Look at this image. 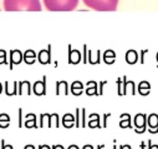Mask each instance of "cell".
<instances>
[{
    "instance_id": "obj_1",
    "label": "cell",
    "mask_w": 158,
    "mask_h": 149,
    "mask_svg": "<svg viewBox=\"0 0 158 149\" xmlns=\"http://www.w3.org/2000/svg\"><path fill=\"white\" fill-rule=\"evenodd\" d=\"M4 9L8 11H40L41 4L40 0H4Z\"/></svg>"
},
{
    "instance_id": "obj_2",
    "label": "cell",
    "mask_w": 158,
    "mask_h": 149,
    "mask_svg": "<svg viewBox=\"0 0 158 149\" xmlns=\"http://www.w3.org/2000/svg\"><path fill=\"white\" fill-rule=\"evenodd\" d=\"M44 5L50 11H70L76 9L78 0H44Z\"/></svg>"
},
{
    "instance_id": "obj_3",
    "label": "cell",
    "mask_w": 158,
    "mask_h": 149,
    "mask_svg": "<svg viewBox=\"0 0 158 149\" xmlns=\"http://www.w3.org/2000/svg\"><path fill=\"white\" fill-rule=\"evenodd\" d=\"M82 2L90 9L98 11H113L118 5V0H82Z\"/></svg>"
},
{
    "instance_id": "obj_4",
    "label": "cell",
    "mask_w": 158,
    "mask_h": 149,
    "mask_svg": "<svg viewBox=\"0 0 158 149\" xmlns=\"http://www.w3.org/2000/svg\"><path fill=\"white\" fill-rule=\"evenodd\" d=\"M23 60V54L19 50H11L10 53V68H13V64H19Z\"/></svg>"
},
{
    "instance_id": "obj_5",
    "label": "cell",
    "mask_w": 158,
    "mask_h": 149,
    "mask_svg": "<svg viewBox=\"0 0 158 149\" xmlns=\"http://www.w3.org/2000/svg\"><path fill=\"white\" fill-rule=\"evenodd\" d=\"M144 119H146L144 115H137V117H136L135 123H136V125L138 127V129L136 130L137 133H143V132L146 130V122H144Z\"/></svg>"
},
{
    "instance_id": "obj_6",
    "label": "cell",
    "mask_w": 158,
    "mask_h": 149,
    "mask_svg": "<svg viewBox=\"0 0 158 149\" xmlns=\"http://www.w3.org/2000/svg\"><path fill=\"white\" fill-rule=\"evenodd\" d=\"M45 78H44V80L43 82H37V83H35V85H34V92H35V94H37V95H43V94H45Z\"/></svg>"
},
{
    "instance_id": "obj_7",
    "label": "cell",
    "mask_w": 158,
    "mask_h": 149,
    "mask_svg": "<svg viewBox=\"0 0 158 149\" xmlns=\"http://www.w3.org/2000/svg\"><path fill=\"white\" fill-rule=\"evenodd\" d=\"M39 61L41 64H48L50 63V48L48 50H41L39 54Z\"/></svg>"
},
{
    "instance_id": "obj_8",
    "label": "cell",
    "mask_w": 158,
    "mask_h": 149,
    "mask_svg": "<svg viewBox=\"0 0 158 149\" xmlns=\"http://www.w3.org/2000/svg\"><path fill=\"white\" fill-rule=\"evenodd\" d=\"M69 61L71 64H77L80 61V53L77 50H70V54H69Z\"/></svg>"
},
{
    "instance_id": "obj_9",
    "label": "cell",
    "mask_w": 158,
    "mask_h": 149,
    "mask_svg": "<svg viewBox=\"0 0 158 149\" xmlns=\"http://www.w3.org/2000/svg\"><path fill=\"white\" fill-rule=\"evenodd\" d=\"M126 60L128 64H135L137 61V53L135 50H130L126 54Z\"/></svg>"
},
{
    "instance_id": "obj_10",
    "label": "cell",
    "mask_w": 158,
    "mask_h": 149,
    "mask_svg": "<svg viewBox=\"0 0 158 149\" xmlns=\"http://www.w3.org/2000/svg\"><path fill=\"white\" fill-rule=\"evenodd\" d=\"M24 60L27 63V64H32L35 61V53L32 50H27L25 54H24Z\"/></svg>"
},
{
    "instance_id": "obj_11",
    "label": "cell",
    "mask_w": 158,
    "mask_h": 149,
    "mask_svg": "<svg viewBox=\"0 0 158 149\" xmlns=\"http://www.w3.org/2000/svg\"><path fill=\"white\" fill-rule=\"evenodd\" d=\"M62 123H64V125H65L66 128L72 127V125H73V117H72L71 114H66V115L64 117V119H62Z\"/></svg>"
},
{
    "instance_id": "obj_12",
    "label": "cell",
    "mask_w": 158,
    "mask_h": 149,
    "mask_svg": "<svg viewBox=\"0 0 158 149\" xmlns=\"http://www.w3.org/2000/svg\"><path fill=\"white\" fill-rule=\"evenodd\" d=\"M72 93L75 95H78V94H81L82 93V84L80 82H75L72 84Z\"/></svg>"
},
{
    "instance_id": "obj_13",
    "label": "cell",
    "mask_w": 158,
    "mask_h": 149,
    "mask_svg": "<svg viewBox=\"0 0 158 149\" xmlns=\"http://www.w3.org/2000/svg\"><path fill=\"white\" fill-rule=\"evenodd\" d=\"M9 122H10V118L6 114L0 115V127L2 128H6L9 125Z\"/></svg>"
},
{
    "instance_id": "obj_14",
    "label": "cell",
    "mask_w": 158,
    "mask_h": 149,
    "mask_svg": "<svg viewBox=\"0 0 158 149\" xmlns=\"http://www.w3.org/2000/svg\"><path fill=\"white\" fill-rule=\"evenodd\" d=\"M139 93L143 94V95L148 94V93H149V84L146 83V82L141 83V84H139Z\"/></svg>"
},
{
    "instance_id": "obj_15",
    "label": "cell",
    "mask_w": 158,
    "mask_h": 149,
    "mask_svg": "<svg viewBox=\"0 0 158 149\" xmlns=\"http://www.w3.org/2000/svg\"><path fill=\"white\" fill-rule=\"evenodd\" d=\"M60 90H64V93H67V84L65 82L62 83H57V94H60Z\"/></svg>"
},
{
    "instance_id": "obj_16",
    "label": "cell",
    "mask_w": 158,
    "mask_h": 149,
    "mask_svg": "<svg viewBox=\"0 0 158 149\" xmlns=\"http://www.w3.org/2000/svg\"><path fill=\"white\" fill-rule=\"evenodd\" d=\"M2 149H14V148H13V145L5 144V140H2Z\"/></svg>"
},
{
    "instance_id": "obj_17",
    "label": "cell",
    "mask_w": 158,
    "mask_h": 149,
    "mask_svg": "<svg viewBox=\"0 0 158 149\" xmlns=\"http://www.w3.org/2000/svg\"><path fill=\"white\" fill-rule=\"evenodd\" d=\"M120 125H121L122 128H126V127H131L130 119H128V120H123V122H121V123H120Z\"/></svg>"
},
{
    "instance_id": "obj_18",
    "label": "cell",
    "mask_w": 158,
    "mask_h": 149,
    "mask_svg": "<svg viewBox=\"0 0 158 149\" xmlns=\"http://www.w3.org/2000/svg\"><path fill=\"white\" fill-rule=\"evenodd\" d=\"M26 127H29V128H30V127H36V125H35V119H34L32 122H31V120H27V122H26Z\"/></svg>"
},
{
    "instance_id": "obj_19",
    "label": "cell",
    "mask_w": 158,
    "mask_h": 149,
    "mask_svg": "<svg viewBox=\"0 0 158 149\" xmlns=\"http://www.w3.org/2000/svg\"><path fill=\"white\" fill-rule=\"evenodd\" d=\"M147 149H158V145H152L151 144V140L148 142V148Z\"/></svg>"
},
{
    "instance_id": "obj_20",
    "label": "cell",
    "mask_w": 158,
    "mask_h": 149,
    "mask_svg": "<svg viewBox=\"0 0 158 149\" xmlns=\"http://www.w3.org/2000/svg\"><path fill=\"white\" fill-rule=\"evenodd\" d=\"M39 149H51L49 145H39Z\"/></svg>"
},
{
    "instance_id": "obj_21",
    "label": "cell",
    "mask_w": 158,
    "mask_h": 149,
    "mask_svg": "<svg viewBox=\"0 0 158 149\" xmlns=\"http://www.w3.org/2000/svg\"><path fill=\"white\" fill-rule=\"evenodd\" d=\"M6 58H5V54L3 55V58L2 56H0V64H2V63H6V60H5Z\"/></svg>"
},
{
    "instance_id": "obj_22",
    "label": "cell",
    "mask_w": 158,
    "mask_h": 149,
    "mask_svg": "<svg viewBox=\"0 0 158 149\" xmlns=\"http://www.w3.org/2000/svg\"><path fill=\"white\" fill-rule=\"evenodd\" d=\"M120 149H132V148H131V145H121Z\"/></svg>"
},
{
    "instance_id": "obj_23",
    "label": "cell",
    "mask_w": 158,
    "mask_h": 149,
    "mask_svg": "<svg viewBox=\"0 0 158 149\" xmlns=\"http://www.w3.org/2000/svg\"><path fill=\"white\" fill-rule=\"evenodd\" d=\"M51 149H65V148H64L62 145H54Z\"/></svg>"
},
{
    "instance_id": "obj_24",
    "label": "cell",
    "mask_w": 158,
    "mask_h": 149,
    "mask_svg": "<svg viewBox=\"0 0 158 149\" xmlns=\"http://www.w3.org/2000/svg\"><path fill=\"white\" fill-rule=\"evenodd\" d=\"M67 149H80V148H78L77 145H70V147H69Z\"/></svg>"
},
{
    "instance_id": "obj_25",
    "label": "cell",
    "mask_w": 158,
    "mask_h": 149,
    "mask_svg": "<svg viewBox=\"0 0 158 149\" xmlns=\"http://www.w3.org/2000/svg\"><path fill=\"white\" fill-rule=\"evenodd\" d=\"M24 149H35V147L34 145H25Z\"/></svg>"
},
{
    "instance_id": "obj_26",
    "label": "cell",
    "mask_w": 158,
    "mask_h": 149,
    "mask_svg": "<svg viewBox=\"0 0 158 149\" xmlns=\"http://www.w3.org/2000/svg\"><path fill=\"white\" fill-rule=\"evenodd\" d=\"M84 149H94V147L92 145H85Z\"/></svg>"
},
{
    "instance_id": "obj_27",
    "label": "cell",
    "mask_w": 158,
    "mask_h": 149,
    "mask_svg": "<svg viewBox=\"0 0 158 149\" xmlns=\"http://www.w3.org/2000/svg\"><path fill=\"white\" fill-rule=\"evenodd\" d=\"M141 149H146V144H144V143L141 144Z\"/></svg>"
},
{
    "instance_id": "obj_28",
    "label": "cell",
    "mask_w": 158,
    "mask_h": 149,
    "mask_svg": "<svg viewBox=\"0 0 158 149\" xmlns=\"http://www.w3.org/2000/svg\"><path fill=\"white\" fill-rule=\"evenodd\" d=\"M103 147H105V145H98V147H97V149H102Z\"/></svg>"
},
{
    "instance_id": "obj_29",
    "label": "cell",
    "mask_w": 158,
    "mask_h": 149,
    "mask_svg": "<svg viewBox=\"0 0 158 149\" xmlns=\"http://www.w3.org/2000/svg\"><path fill=\"white\" fill-rule=\"evenodd\" d=\"M0 93H2V84H0Z\"/></svg>"
},
{
    "instance_id": "obj_30",
    "label": "cell",
    "mask_w": 158,
    "mask_h": 149,
    "mask_svg": "<svg viewBox=\"0 0 158 149\" xmlns=\"http://www.w3.org/2000/svg\"><path fill=\"white\" fill-rule=\"evenodd\" d=\"M113 149H117V147H116V145H114V147H113Z\"/></svg>"
},
{
    "instance_id": "obj_31",
    "label": "cell",
    "mask_w": 158,
    "mask_h": 149,
    "mask_svg": "<svg viewBox=\"0 0 158 149\" xmlns=\"http://www.w3.org/2000/svg\"><path fill=\"white\" fill-rule=\"evenodd\" d=\"M157 60H158V54H157Z\"/></svg>"
}]
</instances>
